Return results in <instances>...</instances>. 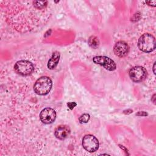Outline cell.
<instances>
[{"mask_svg":"<svg viewBox=\"0 0 156 156\" xmlns=\"http://www.w3.org/2000/svg\"><path fill=\"white\" fill-rule=\"evenodd\" d=\"M129 76L132 81L135 82H140L146 78L147 76V71L143 66H134L129 70Z\"/></svg>","mask_w":156,"mask_h":156,"instance_id":"cell-5","label":"cell"},{"mask_svg":"<svg viewBox=\"0 0 156 156\" xmlns=\"http://www.w3.org/2000/svg\"><path fill=\"white\" fill-rule=\"evenodd\" d=\"M123 113H124V114L128 115V114H130V113H132V110H131V109H127V110H124V111L123 112Z\"/></svg>","mask_w":156,"mask_h":156,"instance_id":"cell-17","label":"cell"},{"mask_svg":"<svg viewBox=\"0 0 156 156\" xmlns=\"http://www.w3.org/2000/svg\"><path fill=\"white\" fill-rule=\"evenodd\" d=\"M82 144L83 147L88 152H94L98 149V140L92 135H86L83 136Z\"/></svg>","mask_w":156,"mask_h":156,"instance_id":"cell-4","label":"cell"},{"mask_svg":"<svg viewBox=\"0 0 156 156\" xmlns=\"http://www.w3.org/2000/svg\"><path fill=\"white\" fill-rule=\"evenodd\" d=\"M48 4L46 1H35L33 2L34 6L37 9H42L44 8Z\"/></svg>","mask_w":156,"mask_h":156,"instance_id":"cell-12","label":"cell"},{"mask_svg":"<svg viewBox=\"0 0 156 156\" xmlns=\"http://www.w3.org/2000/svg\"><path fill=\"white\" fill-rule=\"evenodd\" d=\"M155 62L154 63V66H153V71H154V73L155 74Z\"/></svg>","mask_w":156,"mask_h":156,"instance_id":"cell-18","label":"cell"},{"mask_svg":"<svg viewBox=\"0 0 156 156\" xmlns=\"http://www.w3.org/2000/svg\"><path fill=\"white\" fill-rule=\"evenodd\" d=\"M113 51L116 55L119 57L126 56L129 52L128 44L124 41H119L115 43L113 47Z\"/></svg>","mask_w":156,"mask_h":156,"instance_id":"cell-8","label":"cell"},{"mask_svg":"<svg viewBox=\"0 0 156 156\" xmlns=\"http://www.w3.org/2000/svg\"><path fill=\"white\" fill-rule=\"evenodd\" d=\"M60 59V53L57 51H55L52 54L50 59L48 60L47 66L49 69H54L58 65Z\"/></svg>","mask_w":156,"mask_h":156,"instance_id":"cell-10","label":"cell"},{"mask_svg":"<svg viewBox=\"0 0 156 156\" xmlns=\"http://www.w3.org/2000/svg\"><path fill=\"white\" fill-rule=\"evenodd\" d=\"M77 105V104L74 102H68L67 103V105L68 106V107L71 109V110H73V108L74 107H76Z\"/></svg>","mask_w":156,"mask_h":156,"instance_id":"cell-14","label":"cell"},{"mask_svg":"<svg viewBox=\"0 0 156 156\" xmlns=\"http://www.w3.org/2000/svg\"><path fill=\"white\" fill-rule=\"evenodd\" d=\"M56 118L55 111L49 107H46L43 109L40 113V119L44 124H51Z\"/></svg>","mask_w":156,"mask_h":156,"instance_id":"cell-7","label":"cell"},{"mask_svg":"<svg viewBox=\"0 0 156 156\" xmlns=\"http://www.w3.org/2000/svg\"><path fill=\"white\" fill-rule=\"evenodd\" d=\"M94 63L99 65L105 68L107 70L112 71L116 69V65L115 62L110 58L106 56H96L93 58Z\"/></svg>","mask_w":156,"mask_h":156,"instance_id":"cell-6","label":"cell"},{"mask_svg":"<svg viewBox=\"0 0 156 156\" xmlns=\"http://www.w3.org/2000/svg\"><path fill=\"white\" fill-rule=\"evenodd\" d=\"M70 129L66 125H59L54 130L55 136L60 140H63L66 139L70 134Z\"/></svg>","mask_w":156,"mask_h":156,"instance_id":"cell-9","label":"cell"},{"mask_svg":"<svg viewBox=\"0 0 156 156\" xmlns=\"http://www.w3.org/2000/svg\"><path fill=\"white\" fill-rule=\"evenodd\" d=\"M138 46L144 52H151L155 49V37L150 34H144L138 39Z\"/></svg>","mask_w":156,"mask_h":156,"instance_id":"cell-2","label":"cell"},{"mask_svg":"<svg viewBox=\"0 0 156 156\" xmlns=\"http://www.w3.org/2000/svg\"><path fill=\"white\" fill-rule=\"evenodd\" d=\"M90 118V115L88 113H83L79 118L80 123H87Z\"/></svg>","mask_w":156,"mask_h":156,"instance_id":"cell-13","label":"cell"},{"mask_svg":"<svg viewBox=\"0 0 156 156\" xmlns=\"http://www.w3.org/2000/svg\"><path fill=\"white\" fill-rule=\"evenodd\" d=\"M15 71L21 76H28L34 71V65L28 60H20L14 65Z\"/></svg>","mask_w":156,"mask_h":156,"instance_id":"cell-3","label":"cell"},{"mask_svg":"<svg viewBox=\"0 0 156 156\" xmlns=\"http://www.w3.org/2000/svg\"><path fill=\"white\" fill-rule=\"evenodd\" d=\"M146 3L147 4L149 5L150 6H152V7H155L156 5V1H146Z\"/></svg>","mask_w":156,"mask_h":156,"instance_id":"cell-15","label":"cell"},{"mask_svg":"<svg viewBox=\"0 0 156 156\" xmlns=\"http://www.w3.org/2000/svg\"><path fill=\"white\" fill-rule=\"evenodd\" d=\"M52 82L48 76H41L38 78L34 83V90L39 95L47 94L51 90Z\"/></svg>","mask_w":156,"mask_h":156,"instance_id":"cell-1","label":"cell"},{"mask_svg":"<svg viewBox=\"0 0 156 156\" xmlns=\"http://www.w3.org/2000/svg\"><path fill=\"white\" fill-rule=\"evenodd\" d=\"M136 115L138 116H146L147 115V113L146 112H138V113H136Z\"/></svg>","mask_w":156,"mask_h":156,"instance_id":"cell-16","label":"cell"},{"mask_svg":"<svg viewBox=\"0 0 156 156\" xmlns=\"http://www.w3.org/2000/svg\"><path fill=\"white\" fill-rule=\"evenodd\" d=\"M88 43L89 46L93 49H97L99 46V40L96 36H91L88 40Z\"/></svg>","mask_w":156,"mask_h":156,"instance_id":"cell-11","label":"cell"}]
</instances>
